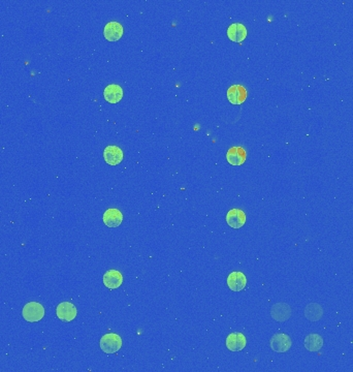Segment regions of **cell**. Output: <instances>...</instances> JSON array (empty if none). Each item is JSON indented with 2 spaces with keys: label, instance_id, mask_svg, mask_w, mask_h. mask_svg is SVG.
Returning <instances> with one entry per match:
<instances>
[{
  "label": "cell",
  "instance_id": "cell-15",
  "mask_svg": "<svg viewBox=\"0 0 353 372\" xmlns=\"http://www.w3.org/2000/svg\"><path fill=\"white\" fill-rule=\"evenodd\" d=\"M227 36L231 42L242 43L247 37V29L243 24L233 23L227 29Z\"/></svg>",
  "mask_w": 353,
  "mask_h": 372
},
{
  "label": "cell",
  "instance_id": "cell-18",
  "mask_svg": "<svg viewBox=\"0 0 353 372\" xmlns=\"http://www.w3.org/2000/svg\"><path fill=\"white\" fill-rule=\"evenodd\" d=\"M305 316L311 322H317L323 316V308L318 303H310L305 308Z\"/></svg>",
  "mask_w": 353,
  "mask_h": 372
},
{
  "label": "cell",
  "instance_id": "cell-14",
  "mask_svg": "<svg viewBox=\"0 0 353 372\" xmlns=\"http://www.w3.org/2000/svg\"><path fill=\"white\" fill-rule=\"evenodd\" d=\"M227 285L233 291H240L245 288L247 284V278L244 273L234 271L231 272L227 277Z\"/></svg>",
  "mask_w": 353,
  "mask_h": 372
},
{
  "label": "cell",
  "instance_id": "cell-11",
  "mask_svg": "<svg viewBox=\"0 0 353 372\" xmlns=\"http://www.w3.org/2000/svg\"><path fill=\"white\" fill-rule=\"evenodd\" d=\"M103 223L108 228H118L123 221V214L118 209H107L102 216Z\"/></svg>",
  "mask_w": 353,
  "mask_h": 372
},
{
  "label": "cell",
  "instance_id": "cell-13",
  "mask_svg": "<svg viewBox=\"0 0 353 372\" xmlns=\"http://www.w3.org/2000/svg\"><path fill=\"white\" fill-rule=\"evenodd\" d=\"M247 158V153L242 147H231L226 153V160L231 166H242Z\"/></svg>",
  "mask_w": 353,
  "mask_h": 372
},
{
  "label": "cell",
  "instance_id": "cell-1",
  "mask_svg": "<svg viewBox=\"0 0 353 372\" xmlns=\"http://www.w3.org/2000/svg\"><path fill=\"white\" fill-rule=\"evenodd\" d=\"M99 346L102 352L105 354H115L119 352L122 348V338L118 334L108 333L103 335L99 341Z\"/></svg>",
  "mask_w": 353,
  "mask_h": 372
},
{
  "label": "cell",
  "instance_id": "cell-9",
  "mask_svg": "<svg viewBox=\"0 0 353 372\" xmlns=\"http://www.w3.org/2000/svg\"><path fill=\"white\" fill-rule=\"evenodd\" d=\"M270 315L277 322H286L291 316V308L286 303H276L270 308Z\"/></svg>",
  "mask_w": 353,
  "mask_h": 372
},
{
  "label": "cell",
  "instance_id": "cell-10",
  "mask_svg": "<svg viewBox=\"0 0 353 372\" xmlns=\"http://www.w3.org/2000/svg\"><path fill=\"white\" fill-rule=\"evenodd\" d=\"M227 98L232 104H242L247 98V90L242 85H232L226 92Z\"/></svg>",
  "mask_w": 353,
  "mask_h": 372
},
{
  "label": "cell",
  "instance_id": "cell-7",
  "mask_svg": "<svg viewBox=\"0 0 353 372\" xmlns=\"http://www.w3.org/2000/svg\"><path fill=\"white\" fill-rule=\"evenodd\" d=\"M123 26L116 21L108 22L103 29V35L108 42L119 41L123 35Z\"/></svg>",
  "mask_w": 353,
  "mask_h": 372
},
{
  "label": "cell",
  "instance_id": "cell-2",
  "mask_svg": "<svg viewBox=\"0 0 353 372\" xmlns=\"http://www.w3.org/2000/svg\"><path fill=\"white\" fill-rule=\"evenodd\" d=\"M45 313V307L38 302H29L23 307L22 310L23 317L29 323H36L43 320Z\"/></svg>",
  "mask_w": 353,
  "mask_h": 372
},
{
  "label": "cell",
  "instance_id": "cell-12",
  "mask_svg": "<svg viewBox=\"0 0 353 372\" xmlns=\"http://www.w3.org/2000/svg\"><path fill=\"white\" fill-rule=\"evenodd\" d=\"M103 284L110 288V289H115L120 287L123 283V275L121 274V272H119L118 270L115 269H111L107 270L104 275H103Z\"/></svg>",
  "mask_w": 353,
  "mask_h": 372
},
{
  "label": "cell",
  "instance_id": "cell-4",
  "mask_svg": "<svg viewBox=\"0 0 353 372\" xmlns=\"http://www.w3.org/2000/svg\"><path fill=\"white\" fill-rule=\"evenodd\" d=\"M225 346L230 352H241L247 346V339L243 333L233 332L226 337Z\"/></svg>",
  "mask_w": 353,
  "mask_h": 372
},
{
  "label": "cell",
  "instance_id": "cell-8",
  "mask_svg": "<svg viewBox=\"0 0 353 372\" xmlns=\"http://www.w3.org/2000/svg\"><path fill=\"white\" fill-rule=\"evenodd\" d=\"M56 314L59 320H61L62 322L68 323L75 318V316L77 314V309L70 302H62L57 306Z\"/></svg>",
  "mask_w": 353,
  "mask_h": 372
},
{
  "label": "cell",
  "instance_id": "cell-6",
  "mask_svg": "<svg viewBox=\"0 0 353 372\" xmlns=\"http://www.w3.org/2000/svg\"><path fill=\"white\" fill-rule=\"evenodd\" d=\"M227 225L232 229H241L246 223V214L240 209H231L226 214Z\"/></svg>",
  "mask_w": 353,
  "mask_h": 372
},
{
  "label": "cell",
  "instance_id": "cell-3",
  "mask_svg": "<svg viewBox=\"0 0 353 372\" xmlns=\"http://www.w3.org/2000/svg\"><path fill=\"white\" fill-rule=\"evenodd\" d=\"M270 349L276 353H286L290 350L292 341L286 334H275L269 340Z\"/></svg>",
  "mask_w": 353,
  "mask_h": 372
},
{
  "label": "cell",
  "instance_id": "cell-5",
  "mask_svg": "<svg viewBox=\"0 0 353 372\" xmlns=\"http://www.w3.org/2000/svg\"><path fill=\"white\" fill-rule=\"evenodd\" d=\"M124 154L122 149L116 145H110L105 147L103 150V158L104 162L110 166H117L121 164L123 161Z\"/></svg>",
  "mask_w": 353,
  "mask_h": 372
},
{
  "label": "cell",
  "instance_id": "cell-17",
  "mask_svg": "<svg viewBox=\"0 0 353 372\" xmlns=\"http://www.w3.org/2000/svg\"><path fill=\"white\" fill-rule=\"evenodd\" d=\"M304 344L307 351L315 353L320 351L323 347V339L319 334H310L306 336Z\"/></svg>",
  "mask_w": 353,
  "mask_h": 372
},
{
  "label": "cell",
  "instance_id": "cell-16",
  "mask_svg": "<svg viewBox=\"0 0 353 372\" xmlns=\"http://www.w3.org/2000/svg\"><path fill=\"white\" fill-rule=\"evenodd\" d=\"M103 97L110 103H118L123 98V89L117 84L107 85L103 90Z\"/></svg>",
  "mask_w": 353,
  "mask_h": 372
}]
</instances>
